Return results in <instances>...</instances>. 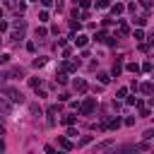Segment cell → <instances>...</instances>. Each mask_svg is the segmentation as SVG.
Masks as SVG:
<instances>
[{
  "instance_id": "32",
  "label": "cell",
  "mask_w": 154,
  "mask_h": 154,
  "mask_svg": "<svg viewBox=\"0 0 154 154\" xmlns=\"http://www.w3.org/2000/svg\"><path fill=\"white\" fill-rule=\"evenodd\" d=\"M72 55V48H67V46H63V58H70Z\"/></svg>"
},
{
  "instance_id": "25",
  "label": "cell",
  "mask_w": 154,
  "mask_h": 154,
  "mask_svg": "<svg viewBox=\"0 0 154 154\" xmlns=\"http://www.w3.org/2000/svg\"><path fill=\"white\" fill-rule=\"evenodd\" d=\"M29 84H31L34 89H38V87H41V79H38V77H31V79H29Z\"/></svg>"
},
{
  "instance_id": "13",
  "label": "cell",
  "mask_w": 154,
  "mask_h": 154,
  "mask_svg": "<svg viewBox=\"0 0 154 154\" xmlns=\"http://www.w3.org/2000/svg\"><path fill=\"white\" fill-rule=\"evenodd\" d=\"M10 38H12V41H22V38H24V29H14Z\"/></svg>"
},
{
  "instance_id": "6",
  "label": "cell",
  "mask_w": 154,
  "mask_h": 154,
  "mask_svg": "<svg viewBox=\"0 0 154 154\" xmlns=\"http://www.w3.org/2000/svg\"><path fill=\"white\" fill-rule=\"evenodd\" d=\"M5 75H7L10 79H22V77H24V70H22V67H12V70L5 72Z\"/></svg>"
},
{
  "instance_id": "29",
  "label": "cell",
  "mask_w": 154,
  "mask_h": 154,
  "mask_svg": "<svg viewBox=\"0 0 154 154\" xmlns=\"http://www.w3.org/2000/svg\"><path fill=\"white\" fill-rule=\"evenodd\" d=\"M89 142H91V135H84V137L79 140V147H84V144H89Z\"/></svg>"
},
{
  "instance_id": "39",
  "label": "cell",
  "mask_w": 154,
  "mask_h": 154,
  "mask_svg": "<svg viewBox=\"0 0 154 154\" xmlns=\"http://www.w3.org/2000/svg\"><path fill=\"white\" fill-rule=\"evenodd\" d=\"M53 2H55V0H41V5H43V7H51Z\"/></svg>"
},
{
  "instance_id": "44",
  "label": "cell",
  "mask_w": 154,
  "mask_h": 154,
  "mask_svg": "<svg viewBox=\"0 0 154 154\" xmlns=\"http://www.w3.org/2000/svg\"><path fill=\"white\" fill-rule=\"evenodd\" d=\"M152 72H154V70H152Z\"/></svg>"
},
{
  "instance_id": "15",
  "label": "cell",
  "mask_w": 154,
  "mask_h": 154,
  "mask_svg": "<svg viewBox=\"0 0 154 154\" xmlns=\"http://www.w3.org/2000/svg\"><path fill=\"white\" fill-rule=\"evenodd\" d=\"M111 12H113V14H123V12H125V5H120V2H116V5L111 7Z\"/></svg>"
},
{
  "instance_id": "33",
  "label": "cell",
  "mask_w": 154,
  "mask_h": 154,
  "mask_svg": "<svg viewBox=\"0 0 154 154\" xmlns=\"http://www.w3.org/2000/svg\"><path fill=\"white\" fill-rule=\"evenodd\" d=\"M5 63H10V55L7 53H0V65H5Z\"/></svg>"
},
{
  "instance_id": "24",
  "label": "cell",
  "mask_w": 154,
  "mask_h": 154,
  "mask_svg": "<svg viewBox=\"0 0 154 154\" xmlns=\"http://www.w3.org/2000/svg\"><path fill=\"white\" fill-rule=\"evenodd\" d=\"M106 36H108V34H106V31H99V34H96V36H94V38H96V41H99V43H103V41H106Z\"/></svg>"
},
{
  "instance_id": "20",
  "label": "cell",
  "mask_w": 154,
  "mask_h": 154,
  "mask_svg": "<svg viewBox=\"0 0 154 154\" xmlns=\"http://www.w3.org/2000/svg\"><path fill=\"white\" fill-rule=\"evenodd\" d=\"M140 70H142V72H152V70H154V65L147 60V63H142V67H140Z\"/></svg>"
},
{
  "instance_id": "38",
  "label": "cell",
  "mask_w": 154,
  "mask_h": 154,
  "mask_svg": "<svg viewBox=\"0 0 154 154\" xmlns=\"http://www.w3.org/2000/svg\"><path fill=\"white\" fill-rule=\"evenodd\" d=\"M67 135H70V137H77V130H75V128L70 125V128H67Z\"/></svg>"
},
{
  "instance_id": "35",
  "label": "cell",
  "mask_w": 154,
  "mask_h": 154,
  "mask_svg": "<svg viewBox=\"0 0 154 154\" xmlns=\"http://www.w3.org/2000/svg\"><path fill=\"white\" fill-rule=\"evenodd\" d=\"M108 147H111V142H101V144H96V149H99V152H101V149H108Z\"/></svg>"
},
{
  "instance_id": "26",
  "label": "cell",
  "mask_w": 154,
  "mask_h": 154,
  "mask_svg": "<svg viewBox=\"0 0 154 154\" xmlns=\"http://www.w3.org/2000/svg\"><path fill=\"white\" fill-rule=\"evenodd\" d=\"M17 5H19L17 0H5V7H10V10H17Z\"/></svg>"
},
{
  "instance_id": "5",
  "label": "cell",
  "mask_w": 154,
  "mask_h": 154,
  "mask_svg": "<svg viewBox=\"0 0 154 154\" xmlns=\"http://www.w3.org/2000/svg\"><path fill=\"white\" fill-rule=\"evenodd\" d=\"M123 58H125V55H118V58H116V63H113V72H111L113 77H118V75L123 72Z\"/></svg>"
},
{
  "instance_id": "1",
  "label": "cell",
  "mask_w": 154,
  "mask_h": 154,
  "mask_svg": "<svg viewBox=\"0 0 154 154\" xmlns=\"http://www.w3.org/2000/svg\"><path fill=\"white\" fill-rule=\"evenodd\" d=\"M2 94H5V96L12 101V103H24V94H22L19 89H14V87H7Z\"/></svg>"
},
{
  "instance_id": "27",
  "label": "cell",
  "mask_w": 154,
  "mask_h": 154,
  "mask_svg": "<svg viewBox=\"0 0 154 154\" xmlns=\"http://www.w3.org/2000/svg\"><path fill=\"white\" fill-rule=\"evenodd\" d=\"M38 22H48V12H46V10L38 12Z\"/></svg>"
},
{
  "instance_id": "37",
  "label": "cell",
  "mask_w": 154,
  "mask_h": 154,
  "mask_svg": "<svg viewBox=\"0 0 154 154\" xmlns=\"http://www.w3.org/2000/svg\"><path fill=\"white\" fill-rule=\"evenodd\" d=\"M26 51H31V53H34V51H36V43H34V41H29V43H26Z\"/></svg>"
},
{
  "instance_id": "18",
  "label": "cell",
  "mask_w": 154,
  "mask_h": 154,
  "mask_svg": "<svg viewBox=\"0 0 154 154\" xmlns=\"http://www.w3.org/2000/svg\"><path fill=\"white\" fill-rule=\"evenodd\" d=\"M46 36H48V31L43 26H36V38H46Z\"/></svg>"
},
{
  "instance_id": "28",
  "label": "cell",
  "mask_w": 154,
  "mask_h": 154,
  "mask_svg": "<svg viewBox=\"0 0 154 154\" xmlns=\"http://www.w3.org/2000/svg\"><path fill=\"white\" fill-rule=\"evenodd\" d=\"M125 103H128V106H137V96H128Z\"/></svg>"
},
{
  "instance_id": "40",
  "label": "cell",
  "mask_w": 154,
  "mask_h": 154,
  "mask_svg": "<svg viewBox=\"0 0 154 154\" xmlns=\"http://www.w3.org/2000/svg\"><path fill=\"white\" fill-rule=\"evenodd\" d=\"M10 26H7V22H0V31H7Z\"/></svg>"
},
{
  "instance_id": "4",
  "label": "cell",
  "mask_w": 154,
  "mask_h": 154,
  "mask_svg": "<svg viewBox=\"0 0 154 154\" xmlns=\"http://www.w3.org/2000/svg\"><path fill=\"white\" fill-rule=\"evenodd\" d=\"M0 111H2L5 116H12V103H10V101H7L2 94H0Z\"/></svg>"
},
{
  "instance_id": "23",
  "label": "cell",
  "mask_w": 154,
  "mask_h": 154,
  "mask_svg": "<svg viewBox=\"0 0 154 154\" xmlns=\"http://www.w3.org/2000/svg\"><path fill=\"white\" fill-rule=\"evenodd\" d=\"M135 24H137V26H144V24H147V17H142V14L135 17Z\"/></svg>"
},
{
  "instance_id": "17",
  "label": "cell",
  "mask_w": 154,
  "mask_h": 154,
  "mask_svg": "<svg viewBox=\"0 0 154 154\" xmlns=\"http://www.w3.org/2000/svg\"><path fill=\"white\" fill-rule=\"evenodd\" d=\"M125 67H128V72H132V75H137V72H140V65H137V63H128Z\"/></svg>"
},
{
  "instance_id": "19",
  "label": "cell",
  "mask_w": 154,
  "mask_h": 154,
  "mask_svg": "<svg viewBox=\"0 0 154 154\" xmlns=\"http://www.w3.org/2000/svg\"><path fill=\"white\" fill-rule=\"evenodd\" d=\"M46 65V58L41 55V58H34V67H43Z\"/></svg>"
},
{
  "instance_id": "34",
  "label": "cell",
  "mask_w": 154,
  "mask_h": 154,
  "mask_svg": "<svg viewBox=\"0 0 154 154\" xmlns=\"http://www.w3.org/2000/svg\"><path fill=\"white\" fill-rule=\"evenodd\" d=\"M70 29H72V31H77V29H79V22H77V19H72V22H70Z\"/></svg>"
},
{
  "instance_id": "22",
  "label": "cell",
  "mask_w": 154,
  "mask_h": 154,
  "mask_svg": "<svg viewBox=\"0 0 154 154\" xmlns=\"http://www.w3.org/2000/svg\"><path fill=\"white\" fill-rule=\"evenodd\" d=\"M108 5H111V0H96V7H99V10H106Z\"/></svg>"
},
{
  "instance_id": "30",
  "label": "cell",
  "mask_w": 154,
  "mask_h": 154,
  "mask_svg": "<svg viewBox=\"0 0 154 154\" xmlns=\"http://www.w3.org/2000/svg\"><path fill=\"white\" fill-rule=\"evenodd\" d=\"M75 5H79L82 10H87V7H89V0H75Z\"/></svg>"
},
{
  "instance_id": "12",
  "label": "cell",
  "mask_w": 154,
  "mask_h": 154,
  "mask_svg": "<svg viewBox=\"0 0 154 154\" xmlns=\"http://www.w3.org/2000/svg\"><path fill=\"white\" fill-rule=\"evenodd\" d=\"M63 123H65V125H75V123H77V116H75V113H67V116H63Z\"/></svg>"
},
{
  "instance_id": "41",
  "label": "cell",
  "mask_w": 154,
  "mask_h": 154,
  "mask_svg": "<svg viewBox=\"0 0 154 154\" xmlns=\"http://www.w3.org/2000/svg\"><path fill=\"white\" fill-rule=\"evenodd\" d=\"M2 135H5V128H2V125H0V140H2Z\"/></svg>"
},
{
  "instance_id": "9",
  "label": "cell",
  "mask_w": 154,
  "mask_h": 154,
  "mask_svg": "<svg viewBox=\"0 0 154 154\" xmlns=\"http://www.w3.org/2000/svg\"><path fill=\"white\" fill-rule=\"evenodd\" d=\"M137 89H140L142 94H152V91H154V84H152V82H142Z\"/></svg>"
},
{
  "instance_id": "31",
  "label": "cell",
  "mask_w": 154,
  "mask_h": 154,
  "mask_svg": "<svg viewBox=\"0 0 154 154\" xmlns=\"http://www.w3.org/2000/svg\"><path fill=\"white\" fill-rule=\"evenodd\" d=\"M135 38L142 41V38H144V31H142V29H135Z\"/></svg>"
},
{
  "instance_id": "21",
  "label": "cell",
  "mask_w": 154,
  "mask_h": 154,
  "mask_svg": "<svg viewBox=\"0 0 154 154\" xmlns=\"http://www.w3.org/2000/svg\"><path fill=\"white\" fill-rule=\"evenodd\" d=\"M108 79H111V75H106V72H99V82H101V84H108Z\"/></svg>"
},
{
  "instance_id": "11",
  "label": "cell",
  "mask_w": 154,
  "mask_h": 154,
  "mask_svg": "<svg viewBox=\"0 0 154 154\" xmlns=\"http://www.w3.org/2000/svg\"><path fill=\"white\" fill-rule=\"evenodd\" d=\"M55 113H58V106H51L48 108V125H55Z\"/></svg>"
},
{
  "instance_id": "3",
  "label": "cell",
  "mask_w": 154,
  "mask_h": 154,
  "mask_svg": "<svg viewBox=\"0 0 154 154\" xmlns=\"http://www.w3.org/2000/svg\"><path fill=\"white\" fill-rule=\"evenodd\" d=\"M79 65H82V60H79V58H70V60H67V58H65V63H63V65H60V67H63V70H65V72H75V70H77V67H79Z\"/></svg>"
},
{
  "instance_id": "8",
  "label": "cell",
  "mask_w": 154,
  "mask_h": 154,
  "mask_svg": "<svg viewBox=\"0 0 154 154\" xmlns=\"http://www.w3.org/2000/svg\"><path fill=\"white\" fill-rule=\"evenodd\" d=\"M128 34H130V26L120 19V22H118V36H128Z\"/></svg>"
},
{
  "instance_id": "2",
  "label": "cell",
  "mask_w": 154,
  "mask_h": 154,
  "mask_svg": "<svg viewBox=\"0 0 154 154\" xmlns=\"http://www.w3.org/2000/svg\"><path fill=\"white\" fill-rule=\"evenodd\" d=\"M94 108H96V99H94V96H89V99H84V101H82L79 113H82V116H91V113H94Z\"/></svg>"
},
{
  "instance_id": "43",
  "label": "cell",
  "mask_w": 154,
  "mask_h": 154,
  "mask_svg": "<svg viewBox=\"0 0 154 154\" xmlns=\"http://www.w3.org/2000/svg\"><path fill=\"white\" fill-rule=\"evenodd\" d=\"M0 19H2V10H0Z\"/></svg>"
},
{
  "instance_id": "16",
  "label": "cell",
  "mask_w": 154,
  "mask_h": 154,
  "mask_svg": "<svg viewBox=\"0 0 154 154\" xmlns=\"http://www.w3.org/2000/svg\"><path fill=\"white\" fill-rule=\"evenodd\" d=\"M55 79H58V84H67V72L63 70V72H58L55 75Z\"/></svg>"
},
{
  "instance_id": "10",
  "label": "cell",
  "mask_w": 154,
  "mask_h": 154,
  "mask_svg": "<svg viewBox=\"0 0 154 154\" xmlns=\"http://www.w3.org/2000/svg\"><path fill=\"white\" fill-rule=\"evenodd\" d=\"M58 144H60V149H65V152L72 149V142H70L67 137H58Z\"/></svg>"
},
{
  "instance_id": "7",
  "label": "cell",
  "mask_w": 154,
  "mask_h": 154,
  "mask_svg": "<svg viewBox=\"0 0 154 154\" xmlns=\"http://www.w3.org/2000/svg\"><path fill=\"white\" fill-rule=\"evenodd\" d=\"M72 87H75V91H79V94H84V91H87V82H84L82 77H77V79L72 82Z\"/></svg>"
},
{
  "instance_id": "36",
  "label": "cell",
  "mask_w": 154,
  "mask_h": 154,
  "mask_svg": "<svg viewBox=\"0 0 154 154\" xmlns=\"http://www.w3.org/2000/svg\"><path fill=\"white\" fill-rule=\"evenodd\" d=\"M144 140H154V128H152V130H147V132H144Z\"/></svg>"
},
{
  "instance_id": "14",
  "label": "cell",
  "mask_w": 154,
  "mask_h": 154,
  "mask_svg": "<svg viewBox=\"0 0 154 154\" xmlns=\"http://www.w3.org/2000/svg\"><path fill=\"white\" fill-rule=\"evenodd\" d=\"M87 41H89V38H87L84 34H79V36H75V43H77L79 48H84V46H87Z\"/></svg>"
},
{
  "instance_id": "42",
  "label": "cell",
  "mask_w": 154,
  "mask_h": 154,
  "mask_svg": "<svg viewBox=\"0 0 154 154\" xmlns=\"http://www.w3.org/2000/svg\"><path fill=\"white\" fill-rule=\"evenodd\" d=\"M2 149H5V144H2V140H0V152H2Z\"/></svg>"
}]
</instances>
